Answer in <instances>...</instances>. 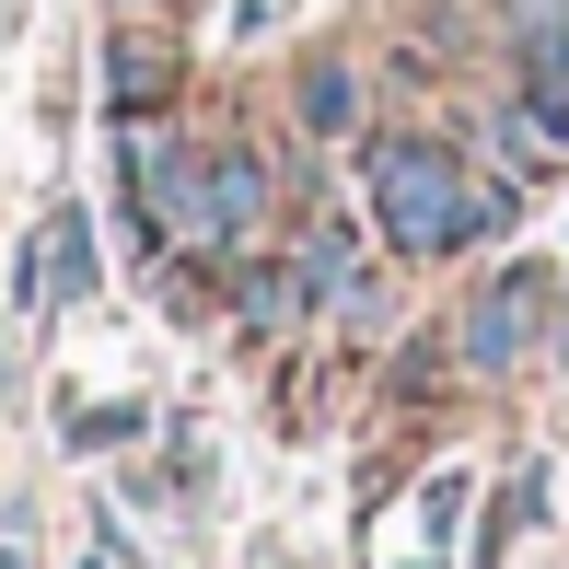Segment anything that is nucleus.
<instances>
[{
  "label": "nucleus",
  "instance_id": "obj_1",
  "mask_svg": "<svg viewBox=\"0 0 569 569\" xmlns=\"http://www.w3.org/2000/svg\"><path fill=\"white\" fill-rule=\"evenodd\" d=\"M360 198H372V221H383V244L396 256H453V244H477V174L453 163L442 140H360Z\"/></svg>",
  "mask_w": 569,
  "mask_h": 569
},
{
  "label": "nucleus",
  "instance_id": "obj_2",
  "mask_svg": "<svg viewBox=\"0 0 569 569\" xmlns=\"http://www.w3.org/2000/svg\"><path fill=\"white\" fill-rule=\"evenodd\" d=\"M547 326H558V279L547 268H500L477 302H465L453 360H465V372H523V360L547 349Z\"/></svg>",
  "mask_w": 569,
  "mask_h": 569
},
{
  "label": "nucleus",
  "instance_id": "obj_3",
  "mask_svg": "<svg viewBox=\"0 0 569 569\" xmlns=\"http://www.w3.org/2000/svg\"><path fill=\"white\" fill-rule=\"evenodd\" d=\"M511 59H523V106L569 128V0H511Z\"/></svg>",
  "mask_w": 569,
  "mask_h": 569
},
{
  "label": "nucleus",
  "instance_id": "obj_4",
  "mask_svg": "<svg viewBox=\"0 0 569 569\" xmlns=\"http://www.w3.org/2000/svg\"><path fill=\"white\" fill-rule=\"evenodd\" d=\"M268 210V163L256 151H210V244H244Z\"/></svg>",
  "mask_w": 569,
  "mask_h": 569
},
{
  "label": "nucleus",
  "instance_id": "obj_5",
  "mask_svg": "<svg viewBox=\"0 0 569 569\" xmlns=\"http://www.w3.org/2000/svg\"><path fill=\"white\" fill-rule=\"evenodd\" d=\"M302 128H315V140H349V128H360V82H349L338 59L302 70Z\"/></svg>",
  "mask_w": 569,
  "mask_h": 569
},
{
  "label": "nucleus",
  "instance_id": "obj_6",
  "mask_svg": "<svg viewBox=\"0 0 569 569\" xmlns=\"http://www.w3.org/2000/svg\"><path fill=\"white\" fill-rule=\"evenodd\" d=\"M547 349L569 360V268H558V326H547Z\"/></svg>",
  "mask_w": 569,
  "mask_h": 569
}]
</instances>
